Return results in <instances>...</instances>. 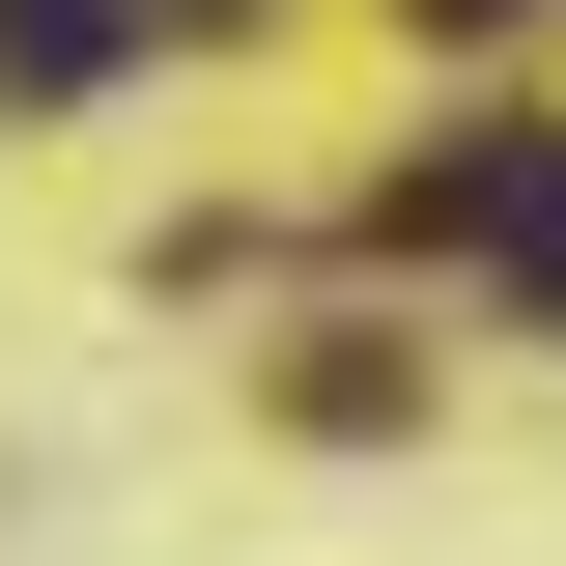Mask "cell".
<instances>
[{
	"instance_id": "obj_1",
	"label": "cell",
	"mask_w": 566,
	"mask_h": 566,
	"mask_svg": "<svg viewBox=\"0 0 566 566\" xmlns=\"http://www.w3.org/2000/svg\"><path fill=\"white\" fill-rule=\"evenodd\" d=\"M114 57H142V0H0V85H29V114H85Z\"/></svg>"
}]
</instances>
